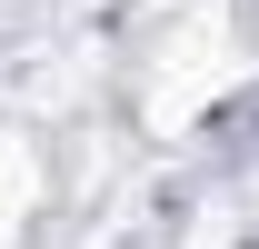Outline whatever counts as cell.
I'll list each match as a JSON object with an SVG mask.
<instances>
[{"mask_svg": "<svg viewBox=\"0 0 259 249\" xmlns=\"http://www.w3.org/2000/svg\"><path fill=\"white\" fill-rule=\"evenodd\" d=\"M40 199H50V159H40V140H30V130H0V249L30 239Z\"/></svg>", "mask_w": 259, "mask_h": 249, "instance_id": "1", "label": "cell"}]
</instances>
